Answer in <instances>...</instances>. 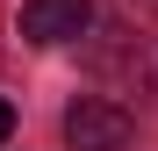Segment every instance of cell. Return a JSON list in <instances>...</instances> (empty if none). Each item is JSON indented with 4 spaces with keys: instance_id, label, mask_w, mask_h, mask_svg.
<instances>
[{
    "instance_id": "cell-1",
    "label": "cell",
    "mask_w": 158,
    "mask_h": 151,
    "mask_svg": "<svg viewBox=\"0 0 158 151\" xmlns=\"http://www.w3.org/2000/svg\"><path fill=\"white\" fill-rule=\"evenodd\" d=\"M65 144L72 151H129L137 144V115L122 101H72L65 108Z\"/></svg>"
},
{
    "instance_id": "cell-2",
    "label": "cell",
    "mask_w": 158,
    "mask_h": 151,
    "mask_svg": "<svg viewBox=\"0 0 158 151\" xmlns=\"http://www.w3.org/2000/svg\"><path fill=\"white\" fill-rule=\"evenodd\" d=\"M94 29V0H29L22 7V36L29 43H72Z\"/></svg>"
},
{
    "instance_id": "cell-3",
    "label": "cell",
    "mask_w": 158,
    "mask_h": 151,
    "mask_svg": "<svg viewBox=\"0 0 158 151\" xmlns=\"http://www.w3.org/2000/svg\"><path fill=\"white\" fill-rule=\"evenodd\" d=\"M15 137V108H7V94H0V144Z\"/></svg>"
},
{
    "instance_id": "cell-4",
    "label": "cell",
    "mask_w": 158,
    "mask_h": 151,
    "mask_svg": "<svg viewBox=\"0 0 158 151\" xmlns=\"http://www.w3.org/2000/svg\"><path fill=\"white\" fill-rule=\"evenodd\" d=\"M137 72H144V79L158 86V50H151V58H137Z\"/></svg>"
}]
</instances>
